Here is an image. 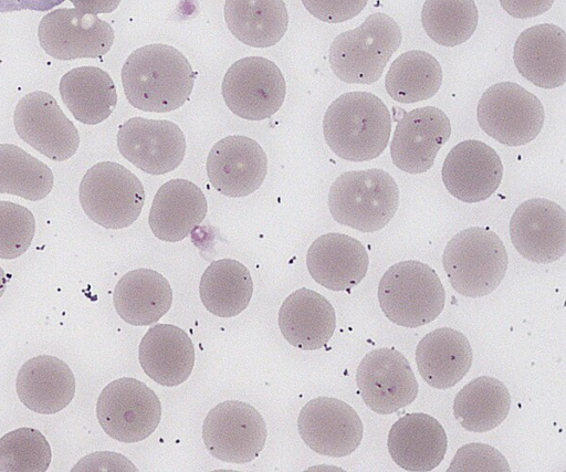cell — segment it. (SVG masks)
<instances>
[{
	"label": "cell",
	"mask_w": 566,
	"mask_h": 472,
	"mask_svg": "<svg viewBox=\"0 0 566 472\" xmlns=\"http://www.w3.org/2000/svg\"><path fill=\"white\" fill-rule=\"evenodd\" d=\"M196 75L180 51L156 43L129 54L122 69V83L133 107L144 112L167 113L188 101Z\"/></svg>",
	"instance_id": "1"
},
{
	"label": "cell",
	"mask_w": 566,
	"mask_h": 472,
	"mask_svg": "<svg viewBox=\"0 0 566 472\" xmlns=\"http://www.w3.org/2000/svg\"><path fill=\"white\" fill-rule=\"evenodd\" d=\"M390 133L389 109L369 92L342 94L327 107L323 119L327 146L339 158L349 161H367L380 156Z\"/></svg>",
	"instance_id": "2"
},
{
	"label": "cell",
	"mask_w": 566,
	"mask_h": 472,
	"mask_svg": "<svg viewBox=\"0 0 566 472\" xmlns=\"http://www.w3.org/2000/svg\"><path fill=\"white\" fill-rule=\"evenodd\" d=\"M327 203L339 224L375 232L387 225L397 212L399 189L382 169L347 171L332 183Z\"/></svg>",
	"instance_id": "3"
},
{
	"label": "cell",
	"mask_w": 566,
	"mask_h": 472,
	"mask_svg": "<svg viewBox=\"0 0 566 472\" xmlns=\"http://www.w3.org/2000/svg\"><path fill=\"white\" fill-rule=\"evenodd\" d=\"M401 40L398 23L386 13L375 12L356 29L342 32L333 40L331 69L345 83L377 82Z\"/></svg>",
	"instance_id": "4"
},
{
	"label": "cell",
	"mask_w": 566,
	"mask_h": 472,
	"mask_svg": "<svg viewBox=\"0 0 566 472\" xmlns=\"http://www.w3.org/2000/svg\"><path fill=\"white\" fill-rule=\"evenodd\" d=\"M507 252L490 229L470 227L447 243L442 265L451 286L467 297L492 293L505 276Z\"/></svg>",
	"instance_id": "5"
},
{
	"label": "cell",
	"mask_w": 566,
	"mask_h": 472,
	"mask_svg": "<svg viewBox=\"0 0 566 472\" xmlns=\"http://www.w3.org/2000/svg\"><path fill=\"white\" fill-rule=\"evenodd\" d=\"M446 293L437 272L416 260L391 265L378 285L379 306L386 317L402 327L434 321L444 307Z\"/></svg>",
	"instance_id": "6"
},
{
	"label": "cell",
	"mask_w": 566,
	"mask_h": 472,
	"mask_svg": "<svg viewBox=\"0 0 566 472\" xmlns=\"http://www.w3.org/2000/svg\"><path fill=\"white\" fill-rule=\"evenodd\" d=\"M78 198L92 221L106 229H123L140 216L145 190L142 181L126 167L102 161L84 175Z\"/></svg>",
	"instance_id": "7"
},
{
	"label": "cell",
	"mask_w": 566,
	"mask_h": 472,
	"mask_svg": "<svg viewBox=\"0 0 566 472\" xmlns=\"http://www.w3.org/2000/svg\"><path fill=\"white\" fill-rule=\"evenodd\" d=\"M544 118L541 101L513 82L491 85L476 106V119L482 130L505 146H522L535 139Z\"/></svg>",
	"instance_id": "8"
},
{
	"label": "cell",
	"mask_w": 566,
	"mask_h": 472,
	"mask_svg": "<svg viewBox=\"0 0 566 472\" xmlns=\"http://www.w3.org/2000/svg\"><path fill=\"white\" fill-rule=\"evenodd\" d=\"M102 429L111 438L125 443L148 438L158 427L161 405L146 384L130 377L109 382L96 403Z\"/></svg>",
	"instance_id": "9"
},
{
	"label": "cell",
	"mask_w": 566,
	"mask_h": 472,
	"mask_svg": "<svg viewBox=\"0 0 566 472\" xmlns=\"http://www.w3.org/2000/svg\"><path fill=\"white\" fill-rule=\"evenodd\" d=\"M221 91L233 114L248 120H262L280 109L286 86L274 62L262 56H248L229 67Z\"/></svg>",
	"instance_id": "10"
},
{
	"label": "cell",
	"mask_w": 566,
	"mask_h": 472,
	"mask_svg": "<svg viewBox=\"0 0 566 472\" xmlns=\"http://www.w3.org/2000/svg\"><path fill=\"white\" fill-rule=\"evenodd\" d=\"M202 439L209 453L229 463H247L263 450L266 426L261 413L239 400L218 403L207 415Z\"/></svg>",
	"instance_id": "11"
},
{
	"label": "cell",
	"mask_w": 566,
	"mask_h": 472,
	"mask_svg": "<svg viewBox=\"0 0 566 472\" xmlns=\"http://www.w3.org/2000/svg\"><path fill=\"white\" fill-rule=\"evenodd\" d=\"M13 124L23 141L51 160H66L78 148L76 127L46 92L35 91L23 96L15 106Z\"/></svg>",
	"instance_id": "12"
},
{
	"label": "cell",
	"mask_w": 566,
	"mask_h": 472,
	"mask_svg": "<svg viewBox=\"0 0 566 472\" xmlns=\"http://www.w3.org/2000/svg\"><path fill=\"white\" fill-rule=\"evenodd\" d=\"M356 382L363 401L379 415L394 413L418 396V381L407 358L394 348L369 352L360 361Z\"/></svg>",
	"instance_id": "13"
},
{
	"label": "cell",
	"mask_w": 566,
	"mask_h": 472,
	"mask_svg": "<svg viewBox=\"0 0 566 472\" xmlns=\"http://www.w3.org/2000/svg\"><path fill=\"white\" fill-rule=\"evenodd\" d=\"M38 36L45 53L57 60L101 57L114 42L109 23L77 9H56L45 14L39 24Z\"/></svg>",
	"instance_id": "14"
},
{
	"label": "cell",
	"mask_w": 566,
	"mask_h": 472,
	"mask_svg": "<svg viewBox=\"0 0 566 472\" xmlns=\"http://www.w3.org/2000/svg\"><path fill=\"white\" fill-rule=\"evenodd\" d=\"M118 150L130 164L149 175H164L184 160L186 138L170 120L133 117L119 126Z\"/></svg>",
	"instance_id": "15"
},
{
	"label": "cell",
	"mask_w": 566,
	"mask_h": 472,
	"mask_svg": "<svg viewBox=\"0 0 566 472\" xmlns=\"http://www.w3.org/2000/svg\"><path fill=\"white\" fill-rule=\"evenodd\" d=\"M301 438L313 451L340 458L361 442L364 427L358 413L345 401L329 397L310 400L297 418Z\"/></svg>",
	"instance_id": "16"
},
{
	"label": "cell",
	"mask_w": 566,
	"mask_h": 472,
	"mask_svg": "<svg viewBox=\"0 0 566 472\" xmlns=\"http://www.w3.org/2000/svg\"><path fill=\"white\" fill-rule=\"evenodd\" d=\"M516 251L535 263H552L566 252V212L556 202L533 198L522 202L510 220Z\"/></svg>",
	"instance_id": "17"
},
{
	"label": "cell",
	"mask_w": 566,
	"mask_h": 472,
	"mask_svg": "<svg viewBox=\"0 0 566 472\" xmlns=\"http://www.w3.org/2000/svg\"><path fill=\"white\" fill-rule=\"evenodd\" d=\"M450 136V120L440 108L424 106L405 113L390 143L392 162L408 174L426 172Z\"/></svg>",
	"instance_id": "18"
},
{
	"label": "cell",
	"mask_w": 566,
	"mask_h": 472,
	"mask_svg": "<svg viewBox=\"0 0 566 472\" xmlns=\"http://www.w3.org/2000/svg\"><path fill=\"white\" fill-rule=\"evenodd\" d=\"M502 177L503 165L497 153L475 139L455 145L448 153L441 169L447 190L468 203L490 198L499 188Z\"/></svg>",
	"instance_id": "19"
},
{
	"label": "cell",
	"mask_w": 566,
	"mask_h": 472,
	"mask_svg": "<svg viewBox=\"0 0 566 472\" xmlns=\"http://www.w3.org/2000/svg\"><path fill=\"white\" fill-rule=\"evenodd\" d=\"M268 171L262 147L245 136H228L217 141L207 158L210 185L228 197H245L258 190Z\"/></svg>",
	"instance_id": "20"
},
{
	"label": "cell",
	"mask_w": 566,
	"mask_h": 472,
	"mask_svg": "<svg viewBox=\"0 0 566 472\" xmlns=\"http://www.w3.org/2000/svg\"><path fill=\"white\" fill-rule=\"evenodd\" d=\"M368 264L369 256L363 243L336 232L318 237L306 254L311 276L331 291H347L358 285Z\"/></svg>",
	"instance_id": "21"
},
{
	"label": "cell",
	"mask_w": 566,
	"mask_h": 472,
	"mask_svg": "<svg viewBox=\"0 0 566 472\" xmlns=\"http://www.w3.org/2000/svg\"><path fill=\"white\" fill-rule=\"evenodd\" d=\"M518 73L542 88H556L566 81V33L552 23L524 30L513 50Z\"/></svg>",
	"instance_id": "22"
},
{
	"label": "cell",
	"mask_w": 566,
	"mask_h": 472,
	"mask_svg": "<svg viewBox=\"0 0 566 472\" xmlns=\"http://www.w3.org/2000/svg\"><path fill=\"white\" fill-rule=\"evenodd\" d=\"M388 451L406 471L428 472L444 459L448 440L442 424L423 412L407 413L388 433Z\"/></svg>",
	"instance_id": "23"
},
{
	"label": "cell",
	"mask_w": 566,
	"mask_h": 472,
	"mask_svg": "<svg viewBox=\"0 0 566 472\" xmlns=\"http://www.w3.org/2000/svg\"><path fill=\"white\" fill-rule=\"evenodd\" d=\"M207 210V199L196 183L187 179H171L157 190L148 223L157 239L177 242L203 221Z\"/></svg>",
	"instance_id": "24"
},
{
	"label": "cell",
	"mask_w": 566,
	"mask_h": 472,
	"mask_svg": "<svg viewBox=\"0 0 566 472\" xmlns=\"http://www.w3.org/2000/svg\"><path fill=\"white\" fill-rule=\"evenodd\" d=\"M20 401L30 410L53 415L72 401L75 378L66 363L50 355L28 359L18 371L15 381Z\"/></svg>",
	"instance_id": "25"
},
{
	"label": "cell",
	"mask_w": 566,
	"mask_h": 472,
	"mask_svg": "<svg viewBox=\"0 0 566 472\" xmlns=\"http://www.w3.org/2000/svg\"><path fill=\"white\" fill-rule=\"evenodd\" d=\"M277 323L282 335L292 346L314 350L329 342L336 327V315L323 295L302 287L284 300Z\"/></svg>",
	"instance_id": "26"
},
{
	"label": "cell",
	"mask_w": 566,
	"mask_h": 472,
	"mask_svg": "<svg viewBox=\"0 0 566 472\" xmlns=\"http://www.w3.org/2000/svg\"><path fill=\"white\" fill-rule=\"evenodd\" d=\"M138 358L149 378L159 385L172 387L190 376L195 365V348L181 328L157 324L142 338Z\"/></svg>",
	"instance_id": "27"
},
{
	"label": "cell",
	"mask_w": 566,
	"mask_h": 472,
	"mask_svg": "<svg viewBox=\"0 0 566 472\" xmlns=\"http://www.w3.org/2000/svg\"><path fill=\"white\" fill-rule=\"evenodd\" d=\"M473 352L468 338L451 327L428 333L416 348L418 371L436 389L457 385L471 368Z\"/></svg>",
	"instance_id": "28"
},
{
	"label": "cell",
	"mask_w": 566,
	"mask_h": 472,
	"mask_svg": "<svg viewBox=\"0 0 566 472\" xmlns=\"http://www.w3.org/2000/svg\"><path fill=\"white\" fill-rule=\"evenodd\" d=\"M113 300L120 318L130 325L145 326L157 322L169 311L172 290L160 273L137 269L117 282Z\"/></svg>",
	"instance_id": "29"
},
{
	"label": "cell",
	"mask_w": 566,
	"mask_h": 472,
	"mask_svg": "<svg viewBox=\"0 0 566 472\" xmlns=\"http://www.w3.org/2000/svg\"><path fill=\"white\" fill-rule=\"evenodd\" d=\"M60 94L74 118L87 125L105 120L117 104L112 77L96 66H80L65 73L60 81Z\"/></svg>",
	"instance_id": "30"
},
{
	"label": "cell",
	"mask_w": 566,
	"mask_h": 472,
	"mask_svg": "<svg viewBox=\"0 0 566 472\" xmlns=\"http://www.w3.org/2000/svg\"><path fill=\"white\" fill-rule=\"evenodd\" d=\"M224 20L243 44L269 48L285 34L289 14L283 0H226Z\"/></svg>",
	"instance_id": "31"
},
{
	"label": "cell",
	"mask_w": 566,
	"mask_h": 472,
	"mask_svg": "<svg viewBox=\"0 0 566 472\" xmlns=\"http://www.w3.org/2000/svg\"><path fill=\"white\" fill-rule=\"evenodd\" d=\"M253 282L245 265L237 260L221 259L205 270L199 294L205 307L219 317H233L248 306Z\"/></svg>",
	"instance_id": "32"
},
{
	"label": "cell",
	"mask_w": 566,
	"mask_h": 472,
	"mask_svg": "<svg viewBox=\"0 0 566 472\" xmlns=\"http://www.w3.org/2000/svg\"><path fill=\"white\" fill-rule=\"evenodd\" d=\"M511 406L506 386L490 376L467 384L453 401V416L468 431L486 432L504 421Z\"/></svg>",
	"instance_id": "33"
},
{
	"label": "cell",
	"mask_w": 566,
	"mask_h": 472,
	"mask_svg": "<svg viewBox=\"0 0 566 472\" xmlns=\"http://www.w3.org/2000/svg\"><path fill=\"white\" fill-rule=\"evenodd\" d=\"M442 69L433 55L411 50L400 54L390 65L385 86L396 102L411 104L434 96L442 83Z\"/></svg>",
	"instance_id": "34"
},
{
	"label": "cell",
	"mask_w": 566,
	"mask_h": 472,
	"mask_svg": "<svg viewBox=\"0 0 566 472\" xmlns=\"http://www.w3.org/2000/svg\"><path fill=\"white\" fill-rule=\"evenodd\" d=\"M53 172L19 146L0 144V193L31 201L44 199L53 188Z\"/></svg>",
	"instance_id": "35"
},
{
	"label": "cell",
	"mask_w": 566,
	"mask_h": 472,
	"mask_svg": "<svg viewBox=\"0 0 566 472\" xmlns=\"http://www.w3.org/2000/svg\"><path fill=\"white\" fill-rule=\"evenodd\" d=\"M479 22L473 0H426L421 23L428 36L443 46H455L468 41Z\"/></svg>",
	"instance_id": "36"
},
{
	"label": "cell",
	"mask_w": 566,
	"mask_h": 472,
	"mask_svg": "<svg viewBox=\"0 0 566 472\" xmlns=\"http://www.w3.org/2000/svg\"><path fill=\"white\" fill-rule=\"evenodd\" d=\"M51 447L33 428H19L0 438V472H45Z\"/></svg>",
	"instance_id": "37"
},
{
	"label": "cell",
	"mask_w": 566,
	"mask_h": 472,
	"mask_svg": "<svg viewBox=\"0 0 566 472\" xmlns=\"http://www.w3.org/2000/svg\"><path fill=\"white\" fill-rule=\"evenodd\" d=\"M34 233L35 220L28 208L0 201V259L12 260L22 255Z\"/></svg>",
	"instance_id": "38"
},
{
	"label": "cell",
	"mask_w": 566,
	"mask_h": 472,
	"mask_svg": "<svg viewBox=\"0 0 566 472\" xmlns=\"http://www.w3.org/2000/svg\"><path fill=\"white\" fill-rule=\"evenodd\" d=\"M448 472H510L504 455L484 443H469L461 447L451 462Z\"/></svg>",
	"instance_id": "39"
},
{
	"label": "cell",
	"mask_w": 566,
	"mask_h": 472,
	"mask_svg": "<svg viewBox=\"0 0 566 472\" xmlns=\"http://www.w3.org/2000/svg\"><path fill=\"white\" fill-rule=\"evenodd\" d=\"M316 19L327 23H340L353 19L366 7L368 0H301Z\"/></svg>",
	"instance_id": "40"
},
{
	"label": "cell",
	"mask_w": 566,
	"mask_h": 472,
	"mask_svg": "<svg viewBox=\"0 0 566 472\" xmlns=\"http://www.w3.org/2000/svg\"><path fill=\"white\" fill-rule=\"evenodd\" d=\"M555 0H500L505 12L516 19H528L548 11Z\"/></svg>",
	"instance_id": "41"
},
{
	"label": "cell",
	"mask_w": 566,
	"mask_h": 472,
	"mask_svg": "<svg viewBox=\"0 0 566 472\" xmlns=\"http://www.w3.org/2000/svg\"><path fill=\"white\" fill-rule=\"evenodd\" d=\"M65 0H0V13L22 10L46 11Z\"/></svg>",
	"instance_id": "42"
},
{
	"label": "cell",
	"mask_w": 566,
	"mask_h": 472,
	"mask_svg": "<svg viewBox=\"0 0 566 472\" xmlns=\"http://www.w3.org/2000/svg\"><path fill=\"white\" fill-rule=\"evenodd\" d=\"M82 13L99 14L113 12L120 0H70Z\"/></svg>",
	"instance_id": "43"
},
{
	"label": "cell",
	"mask_w": 566,
	"mask_h": 472,
	"mask_svg": "<svg viewBox=\"0 0 566 472\" xmlns=\"http://www.w3.org/2000/svg\"><path fill=\"white\" fill-rule=\"evenodd\" d=\"M8 284V277L3 269L0 266V297L4 294Z\"/></svg>",
	"instance_id": "44"
}]
</instances>
